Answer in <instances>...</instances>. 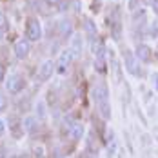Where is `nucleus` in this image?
Wrapping results in <instances>:
<instances>
[{
  "label": "nucleus",
  "instance_id": "obj_1",
  "mask_svg": "<svg viewBox=\"0 0 158 158\" xmlns=\"http://www.w3.org/2000/svg\"><path fill=\"white\" fill-rule=\"evenodd\" d=\"M4 84H6V91H7L9 95H20V93L26 89V78H24L20 73H11V75H7L6 80H4Z\"/></svg>",
  "mask_w": 158,
  "mask_h": 158
},
{
  "label": "nucleus",
  "instance_id": "obj_2",
  "mask_svg": "<svg viewBox=\"0 0 158 158\" xmlns=\"http://www.w3.org/2000/svg\"><path fill=\"white\" fill-rule=\"evenodd\" d=\"M124 65H126V69H127L129 75H133V77H136V78H142L143 77L138 58H136L135 53H131L129 49H124Z\"/></svg>",
  "mask_w": 158,
  "mask_h": 158
},
{
  "label": "nucleus",
  "instance_id": "obj_3",
  "mask_svg": "<svg viewBox=\"0 0 158 158\" xmlns=\"http://www.w3.org/2000/svg\"><path fill=\"white\" fill-rule=\"evenodd\" d=\"M26 38L29 42H38L42 38V24L38 22V18L29 16L26 20Z\"/></svg>",
  "mask_w": 158,
  "mask_h": 158
},
{
  "label": "nucleus",
  "instance_id": "obj_4",
  "mask_svg": "<svg viewBox=\"0 0 158 158\" xmlns=\"http://www.w3.org/2000/svg\"><path fill=\"white\" fill-rule=\"evenodd\" d=\"M73 60H75V56H73L71 49L69 48L62 49V53L58 55V58H56V62H55V73H58V75H67V69H69V65H71Z\"/></svg>",
  "mask_w": 158,
  "mask_h": 158
},
{
  "label": "nucleus",
  "instance_id": "obj_5",
  "mask_svg": "<svg viewBox=\"0 0 158 158\" xmlns=\"http://www.w3.org/2000/svg\"><path fill=\"white\" fill-rule=\"evenodd\" d=\"M107 49H106V44L102 42L98 51L95 53V62H93V67L98 75H107Z\"/></svg>",
  "mask_w": 158,
  "mask_h": 158
},
{
  "label": "nucleus",
  "instance_id": "obj_6",
  "mask_svg": "<svg viewBox=\"0 0 158 158\" xmlns=\"http://www.w3.org/2000/svg\"><path fill=\"white\" fill-rule=\"evenodd\" d=\"M107 22H109V27H111V36H113L114 40H120V38H122V18H120V9H118V6L113 7V13H111V16L107 18Z\"/></svg>",
  "mask_w": 158,
  "mask_h": 158
},
{
  "label": "nucleus",
  "instance_id": "obj_7",
  "mask_svg": "<svg viewBox=\"0 0 158 158\" xmlns=\"http://www.w3.org/2000/svg\"><path fill=\"white\" fill-rule=\"evenodd\" d=\"M29 51H31V42H29L26 36L18 38L15 44H13V53H15V56L18 60H24V58L29 55Z\"/></svg>",
  "mask_w": 158,
  "mask_h": 158
},
{
  "label": "nucleus",
  "instance_id": "obj_8",
  "mask_svg": "<svg viewBox=\"0 0 158 158\" xmlns=\"http://www.w3.org/2000/svg\"><path fill=\"white\" fill-rule=\"evenodd\" d=\"M22 129H24L26 135L33 136V135H36L40 131V120L35 114H27V116L22 118Z\"/></svg>",
  "mask_w": 158,
  "mask_h": 158
},
{
  "label": "nucleus",
  "instance_id": "obj_9",
  "mask_svg": "<svg viewBox=\"0 0 158 158\" xmlns=\"http://www.w3.org/2000/svg\"><path fill=\"white\" fill-rule=\"evenodd\" d=\"M53 75H55V62L51 58H48V60H44V62L40 64V67L36 71V77H38L40 82H48Z\"/></svg>",
  "mask_w": 158,
  "mask_h": 158
},
{
  "label": "nucleus",
  "instance_id": "obj_10",
  "mask_svg": "<svg viewBox=\"0 0 158 158\" xmlns=\"http://www.w3.org/2000/svg\"><path fill=\"white\" fill-rule=\"evenodd\" d=\"M131 24H133V27L135 29H143L145 27V24H147V11L143 9V7H138L136 11H133L131 13Z\"/></svg>",
  "mask_w": 158,
  "mask_h": 158
},
{
  "label": "nucleus",
  "instance_id": "obj_11",
  "mask_svg": "<svg viewBox=\"0 0 158 158\" xmlns=\"http://www.w3.org/2000/svg\"><path fill=\"white\" fill-rule=\"evenodd\" d=\"M56 35H58V38H69L71 35H73V24H71V20L69 18H60L58 22H56Z\"/></svg>",
  "mask_w": 158,
  "mask_h": 158
},
{
  "label": "nucleus",
  "instance_id": "obj_12",
  "mask_svg": "<svg viewBox=\"0 0 158 158\" xmlns=\"http://www.w3.org/2000/svg\"><path fill=\"white\" fill-rule=\"evenodd\" d=\"M69 49H71V53H73L75 58H80L82 56V53H84V36L80 33H75L73 35V38L69 42Z\"/></svg>",
  "mask_w": 158,
  "mask_h": 158
},
{
  "label": "nucleus",
  "instance_id": "obj_13",
  "mask_svg": "<svg viewBox=\"0 0 158 158\" xmlns=\"http://www.w3.org/2000/svg\"><path fill=\"white\" fill-rule=\"evenodd\" d=\"M93 100H95L96 104L98 102H104V100H109V87H107V84L106 82H100V84H96L95 87H93Z\"/></svg>",
  "mask_w": 158,
  "mask_h": 158
},
{
  "label": "nucleus",
  "instance_id": "obj_14",
  "mask_svg": "<svg viewBox=\"0 0 158 158\" xmlns=\"http://www.w3.org/2000/svg\"><path fill=\"white\" fill-rule=\"evenodd\" d=\"M84 135H85V126H84L82 122H75V124L71 126V129H69V133H67V138L73 143H77L78 140L84 138Z\"/></svg>",
  "mask_w": 158,
  "mask_h": 158
},
{
  "label": "nucleus",
  "instance_id": "obj_15",
  "mask_svg": "<svg viewBox=\"0 0 158 158\" xmlns=\"http://www.w3.org/2000/svg\"><path fill=\"white\" fill-rule=\"evenodd\" d=\"M151 48L147 46V44H143V42H140V44H136V49H135V56L138 58V62H149L151 60Z\"/></svg>",
  "mask_w": 158,
  "mask_h": 158
},
{
  "label": "nucleus",
  "instance_id": "obj_16",
  "mask_svg": "<svg viewBox=\"0 0 158 158\" xmlns=\"http://www.w3.org/2000/svg\"><path fill=\"white\" fill-rule=\"evenodd\" d=\"M9 126H11V136H13L15 140H20V138L26 135V133H24V129H22V120H20V118H15V114L11 116Z\"/></svg>",
  "mask_w": 158,
  "mask_h": 158
},
{
  "label": "nucleus",
  "instance_id": "obj_17",
  "mask_svg": "<svg viewBox=\"0 0 158 158\" xmlns=\"http://www.w3.org/2000/svg\"><path fill=\"white\" fill-rule=\"evenodd\" d=\"M85 149H87V151H91V153H96V155H98V151H100V140H98V135H96L95 131H89V133H87Z\"/></svg>",
  "mask_w": 158,
  "mask_h": 158
},
{
  "label": "nucleus",
  "instance_id": "obj_18",
  "mask_svg": "<svg viewBox=\"0 0 158 158\" xmlns=\"http://www.w3.org/2000/svg\"><path fill=\"white\" fill-rule=\"evenodd\" d=\"M96 109H98V114H100V118L102 120H111V114H113V111H111V102L109 100H104V102H98L96 104Z\"/></svg>",
  "mask_w": 158,
  "mask_h": 158
},
{
  "label": "nucleus",
  "instance_id": "obj_19",
  "mask_svg": "<svg viewBox=\"0 0 158 158\" xmlns=\"http://www.w3.org/2000/svg\"><path fill=\"white\" fill-rule=\"evenodd\" d=\"M35 116H36L40 122L48 118V104H46V100H38V102L35 104Z\"/></svg>",
  "mask_w": 158,
  "mask_h": 158
},
{
  "label": "nucleus",
  "instance_id": "obj_20",
  "mask_svg": "<svg viewBox=\"0 0 158 158\" xmlns=\"http://www.w3.org/2000/svg\"><path fill=\"white\" fill-rule=\"evenodd\" d=\"M75 124V120H73V116L71 114H65L64 116V120H62V136H67V133H69V129H71V126Z\"/></svg>",
  "mask_w": 158,
  "mask_h": 158
},
{
  "label": "nucleus",
  "instance_id": "obj_21",
  "mask_svg": "<svg viewBox=\"0 0 158 158\" xmlns=\"http://www.w3.org/2000/svg\"><path fill=\"white\" fill-rule=\"evenodd\" d=\"M31 156L33 158H46V147L42 143H35L31 147Z\"/></svg>",
  "mask_w": 158,
  "mask_h": 158
},
{
  "label": "nucleus",
  "instance_id": "obj_22",
  "mask_svg": "<svg viewBox=\"0 0 158 158\" xmlns=\"http://www.w3.org/2000/svg\"><path fill=\"white\" fill-rule=\"evenodd\" d=\"M140 7V0H127V9L133 13V11H136Z\"/></svg>",
  "mask_w": 158,
  "mask_h": 158
},
{
  "label": "nucleus",
  "instance_id": "obj_23",
  "mask_svg": "<svg viewBox=\"0 0 158 158\" xmlns=\"http://www.w3.org/2000/svg\"><path fill=\"white\" fill-rule=\"evenodd\" d=\"M6 29H7V18H6V15L0 11V31L4 33Z\"/></svg>",
  "mask_w": 158,
  "mask_h": 158
},
{
  "label": "nucleus",
  "instance_id": "obj_24",
  "mask_svg": "<svg viewBox=\"0 0 158 158\" xmlns=\"http://www.w3.org/2000/svg\"><path fill=\"white\" fill-rule=\"evenodd\" d=\"M6 109H7V98H6V95L0 93V113L6 111Z\"/></svg>",
  "mask_w": 158,
  "mask_h": 158
},
{
  "label": "nucleus",
  "instance_id": "obj_25",
  "mask_svg": "<svg viewBox=\"0 0 158 158\" xmlns=\"http://www.w3.org/2000/svg\"><path fill=\"white\" fill-rule=\"evenodd\" d=\"M6 131H7V124H6V120H4V118H0V138L6 135Z\"/></svg>",
  "mask_w": 158,
  "mask_h": 158
},
{
  "label": "nucleus",
  "instance_id": "obj_26",
  "mask_svg": "<svg viewBox=\"0 0 158 158\" xmlns=\"http://www.w3.org/2000/svg\"><path fill=\"white\" fill-rule=\"evenodd\" d=\"M80 158H98V155H96V153H91V151H87V149H85V151L80 155Z\"/></svg>",
  "mask_w": 158,
  "mask_h": 158
},
{
  "label": "nucleus",
  "instance_id": "obj_27",
  "mask_svg": "<svg viewBox=\"0 0 158 158\" xmlns=\"http://www.w3.org/2000/svg\"><path fill=\"white\" fill-rule=\"evenodd\" d=\"M6 77H7V75H6V65H4V64H0V84L6 80Z\"/></svg>",
  "mask_w": 158,
  "mask_h": 158
},
{
  "label": "nucleus",
  "instance_id": "obj_28",
  "mask_svg": "<svg viewBox=\"0 0 158 158\" xmlns=\"http://www.w3.org/2000/svg\"><path fill=\"white\" fill-rule=\"evenodd\" d=\"M0 158H7V149L4 143H0Z\"/></svg>",
  "mask_w": 158,
  "mask_h": 158
},
{
  "label": "nucleus",
  "instance_id": "obj_29",
  "mask_svg": "<svg viewBox=\"0 0 158 158\" xmlns=\"http://www.w3.org/2000/svg\"><path fill=\"white\" fill-rule=\"evenodd\" d=\"M44 2H46L48 6H58V4H60L62 0H44Z\"/></svg>",
  "mask_w": 158,
  "mask_h": 158
},
{
  "label": "nucleus",
  "instance_id": "obj_30",
  "mask_svg": "<svg viewBox=\"0 0 158 158\" xmlns=\"http://www.w3.org/2000/svg\"><path fill=\"white\" fill-rule=\"evenodd\" d=\"M153 84H155V91L158 93V75H153Z\"/></svg>",
  "mask_w": 158,
  "mask_h": 158
},
{
  "label": "nucleus",
  "instance_id": "obj_31",
  "mask_svg": "<svg viewBox=\"0 0 158 158\" xmlns=\"http://www.w3.org/2000/svg\"><path fill=\"white\" fill-rule=\"evenodd\" d=\"M151 4H153V7H155V11H158V0H153Z\"/></svg>",
  "mask_w": 158,
  "mask_h": 158
},
{
  "label": "nucleus",
  "instance_id": "obj_32",
  "mask_svg": "<svg viewBox=\"0 0 158 158\" xmlns=\"http://www.w3.org/2000/svg\"><path fill=\"white\" fill-rule=\"evenodd\" d=\"M60 158H64V156H60Z\"/></svg>",
  "mask_w": 158,
  "mask_h": 158
}]
</instances>
